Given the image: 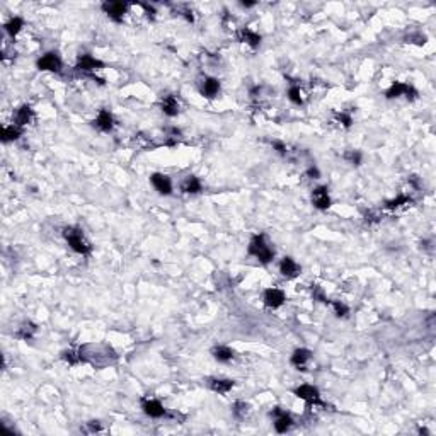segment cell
I'll use <instances>...</instances> for the list:
<instances>
[{"instance_id":"6da1fadb","label":"cell","mask_w":436,"mask_h":436,"mask_svg":"<svg viewBox=\"0 0 436 436\" xmlns=\"http://www.w3.org/2000/svg\"><path fill=\"white\" fill-rule=\"evenodd\" d=\"M63 237H65L67 244L70 246V249L75 251L77 254L87 256V254H90V251H92L90 242L87 240L84 232H82L79 227H65L63 228Z\"/></svg>"},{"instance_id":"7a4b0ae2","label":"cell","mask_w":436,"mask_h":436,"mask_svg":"<svg viewBox=\"0 0 436 436\" xmlns=\"http://www.w3.org/2000/svg\"><path fill=\"white\" fill-rule=\"evenodd\" d=\"M249 254L254 256L256 259H259L263 264L271 263L274 258V251L268 246L263 233H258V235L252 237V240L249 244Z\"/></svg>"},{"instance_id":"3957f363","label":"cell","mask_w":436,"mask_h":436,"mask_svg":"<svg viewBox=\"0 0 436 436\" xmlns=\"http://www.w3.org/2000/svg\"><path fill=\"white\" fill-rule=\"evenodd\" d=\"M293 394L302 399V401L307 402V406H322V401H320V392L317 387H314V385H309V383H304L300 385V387H297L295 390H293Z\"/></svg>"},{"instance_id":"277c9868","label":"cell","mask_w":436,"mask_h":436,"mask_svg":"<svg viewBox=\"0 0 436 436\" xmlns=\"http://www.w3.org/2000/svg\"><path fill=\"white\" fill-rule=\"evenodd\" d=\"M36 67L39 70H44V72H55V73H60L62 72V58L58 57V53L55 52H50V53H44L38 62H36Z\"/></svg>"},{"instance_id":"5b68a950","label":"cell","mask_w":436,"mask_h":436,"mask_svg":"<svg viewBox=\"0 0 436 436\" xmlns=\"http://www.w3.org/2000/svg\"><path fill=\"white\" fill-rule=\"evenodd\" d=\"M387 99H396L401 98V95H406L409 101H414L417 95V90L409 84H404V82H394L392 85L389 87V90L385 92Z\"/></svg>"},{"instance_id":"8992f818","label":"cell","mask_w":436,"mask_h":436,"mask_svg":"<svg viewBox=\"0 0 436 436\" xmlns=\"http://www.w3.org/2000/svg\"><path fill=\"white\" fill-rule=\"evenodd\" d=\"M271 416L274 417V429H276L278 433H286V431L293 426L292 416L288 414L286 411H283L281 407H274Z\"/></svg>"},{"instance_id":"52a82bcc","label":"cell","mask_w":436,"mask_h":436,"mask_svg":"<svg viewBox=\"0 0 436 436\" xmlns=\"http://www.w3.org/2000/svg\"><path fill=\"white\" fill-rule=\"evenodd\" d=\"M126 9H128V4L125 2H104L103 4V11L106 12L109 16V19H113L114 22H123Z\"/></svg>"},{"instance_id":"ba28073f","label":"cell","mask_w":436,"mask_h":436,"mask_svg":"<svg viewBox=\"0 0 436 436\" xmlns=\"http://www.w3.org/2000/svg\"><path fill=\"white\" fill-rule=\"evenodd\" d=\"M264 305L269 307V309H279L284 300H286V297H284V293L281 290H278V288H268V290L264 292Z\"/></svg>"},{"instance_id":"9c48e42d","label":"cell","mask_w":436,"mask_h":436,"mask_svg":"<svg viewBox=\"0 0 436 436\" xmlns=\"http://www.w3.org/2000/svg\"><path fill=\"white\" fill-rule=\"evenodd\" d=\"M103 67H104V63L101 62V60L94 58L92 55H80V57L77 58V65H75L77 70H80V72H94Z\"/></svg>"},{"instance_id":"30bf717a","label":"cell","mask_w":436,"mask_h":436,"mask_svg":"<svg viewBox=\"0 0 436 436\" xmlns=\"http://www.w3.org/2000/svg\"><path fill=\"white\" fill-rule=\"evenodd\" d=\"M150 182H152V186L155 187V191L159 192V195L162 196H169L172 192V182L171 179H169L165 174H152V177H150Z\"/></svg>"},{"instance_id":"8fae6325","label":"cell","mask_w":436,"mask_h":436,"mask_svg":"<svg viewBox=\"0 0 436 436\" xmlns=\"http://www.w3.org/2000/svg\"><path fill=\"white\" fill-rule=\"evenodd\" d=\"M141 409H143L147 416L154 417V419H159V417L165 416L164 406L157 401V399H143V401H141Z\"/></svg>"},{"instance_id":"7c38bea8","label":"cell","mask_w":436,"mask_h":436,"mask_svg":"<svg viewBox=\"0 0 436 436\" xmlns=\"http://www.w3.org/2000/svg\"><path fill=\"white\" fill-rule=\"evenodd\" d=\"M312 205L315 206L317 210H327L330 206V196H329V189L325 186H320L317 189H314L312 192Z\"/></svg>"},{"instance_id":"4fadbf2b","label":"cell","mask_w":436,"mask_h":436,"mask_svg":"<svg viewBox=\"0 0 436 436\" xmlns=\"http://www.w3.org/2000/svg\"><path fill=\"white\" fill-rule=\"evenodd\" d=\"M94 126L98 128L101 131H106L109 133L114 128V118L113 114L108 111V109H101L98 118L94 119Z\"/></svg>"},{"instance_id":"5bb4252c","label":"cell","mask_w":436,"mask_h":436,"mask_svg":"<svg viewBox=\"0 0 436 436\" xmlns=\"http://www.w3.org/2000/svg\"><path fill=\"white\" fill-rule=\"evenodd\" d=\"M279 273H281L286 279H293L300 274V266L295 263V259L283 258L281 263H279Z\"/></svg>"},{"instance_id":"9a60e30c","label":"cell","mask_w":436,"mask_h":436,"mask_svg":"<svg viewBox=\"0 0 436 436\" xmlns=\"http://www.w3.org/2000/svg\"><path fill=\"white\" fill-rule=\"evenodd\" d=\"M310 358H312V353L309 350H305V348H298V350L293 351V355L290 358V363L298 370H305V366L310 361Z\"/></svg>"},{"instance_id":"2e32d148","label":"cell","mask_w":436,"mask_h":436,"mask_svg":"<svg viewBox=\"0 0 436 436\" xmlns=\"http://www.w3.org/2000/svg\"><path fill=\"white\" fill-rule=\"evenodd\" d=\"M33 118H34V113H33V109H31V106H27V104H24V106H21L19 109H17L16 111V116H14V125H17V126H26V125H29L31 121H33Z\"/></svg>"},{"instance_id":"e0dca14e","label":"cell","mask_w":436,"mask_h":436,"mask_svg":"<svg viewBox=\"0 0 436 436\" xmlns=\"http://www.w3.org/2000/svg\"><path fill=\"white\" fill-rule=\"evenodd\" d=\"M238 41L249 44L251 48H258L261 44V36L258 33H254L252 29H249V27H242V29L238 31Z\"/></svg>"},{"instance_id":"ac0fdd59","label":"cell","mask_w":436,"mask_h":436,"mask_svg":"<svg viewBox=\"0 0 436 436\" xmlns=\"http://www.w3.org/2000/svg\"><path fill=\"white\" fill-rule=\"evenodd\" d=\"M160 109H162V113L165 114V116H177L179 113V103L177 99L174 98V95H167V98H164L162 101H160Z\"/></svg>"},{"instance_id":"d6986e66","label":"cell","mask_w":436,"mask_h":436,"mask_svg":"<svg viewBox=\"0 0 436 436\" xmlns=\"http://www.w3.org/2000/svg\"><path fill=\"white\" fill-rule=\"evenodd\" d=\"M201 94L205 95V98L208 99H213L215 95H217L220 92V82L217 79H212V77H208V79L203 80V84H201Z\"/></svg>"},{"instance_id":"ffe728a7","label":"cell","mask_w":436,"mask_h":436,"mask_svg":"<svg viewBox=\"0 0 436 436\" xmlns=\"http://www.w3.org/2000/svg\"><path fill=\"white\" fill-rule=\"evenodd\" d=\"M233 385H235V382L230 380V378H213V380H210V389H212L213 392H217V394L230 392V390L233 389Z\"/></svg>"},{"instance_id":"44dd1931","label":"cell","mask_w":436,"mask_h":436,"mask_svg":"<svg viewBox=\"0 0 436 436\" xmlns=\"http://www.w3.org/2000/svg\"><path fill=\"white\" fill-rule=\"evenodd\" d=\"M212 355L220 363H228L233 358V351L228 346H215L212 350Z\"/></svg>"},{"instance_id":"7402d4cb","label":"cell","mask_w":436,"mask_h":436,"mask_svg":"<svg viewBox=\"0 0 436 436\" xmlns=\"http://www.w3.org/2000/svg\"><path fill=\"white\" fill-rule=\"evenodd\" d=\"M181 189H182V192H186V195H198V192L201 191L200 179L195 177V176L186 177V181L181 184Z\"/></svg>"},{"instance_id":"603a6c76","label":"cell","mask_w":436,"mask_h":436,"mask_svg":"<svg viewBox=\"0 0 436 436\" xmlns=\"http://www.w3.org/2000/svg\"><path fill=\"white\" fill-rule=\"evenodd\" d=\"M22 135V128L17 126V125H9V126H4L2 130V141L7 143V141H14L17 140L19 136Z\"/></svg>"},{"instance_id":"cb8c5ba5","label":"cell","mask_w":436,"mask_h":436,"mask_svg":"<svg viewBox=\"0 0 436 436\" xmlns=\"http://www.w3.org/2000/svg\"><path fill=\"white\" fill-rule=\"evenodd\" d=\"M4 27H6L7 34L11 36V38H16V36L22 31V27H24V21H22L21 17H12L11 21L6 22V26Z\"/></svg>"},{"instance_id":"d4e9b609","label":"cell","mask_w":436,"mask_h":436,"mask_svg":"<svg viewBox=\"0 0 436 436\" xmlns=\"http://www.w3.org/2000/svg\"><path fill=\"white\" fill-rule=\"evenodd\" d=\"M411 203H412V200L409 198V196L399 195L397 198L387 201V203H385V208H387V210H397V208H401V206H406V205H411Z\"/></svg>"},{"instance_id":"484cf974","label":"cell","mask_w":436,"mask_h":436,"mask_svg":"<svg viewBox=\"0 0 436 436\" xmlns=\"http://www.w3.org/2000/svg\"><path fill=\"white\" fill-rule=\"evenodd\" d=\"M288 99H290L293 104H297V106H302V104H304V98H302L300 87L292 85L290 89H288Z\"/></svg>"},{"instance_id":"4316f807","label":"cell","mask_w":436,"mask_h":436,"mask_svg":"<svg viewBox=\"0 0 436 436\" xmlns=\"http://www.w3.org/2000/svg\"><path fill=\"white\" fill-rule=\"evenodd\" d=\"M329 305L334 309V314L337 315V317H348V314H350V309H348L346 304H343V302L339 300H334V302H329Z\"/></svg>"},{"instance_id":"83f0119b","label":"cell","mask_w":436,"mask_h":436,"mask_svg":"<svg viewBox=\"0 0 436 436\" xmlns=\"http://www.w3.org/2000/svg\"><path fill=\"white\" fill-rule=\"evenodd\" d=\"M36 325L34 324H31V322H27V324H24L22 325V327L19 329V332H17V337H21V339H31L34 336V332H36Z\"/></svg>"},{"instance_id":"f1b7e54d","label":"cell","mask_w":436,"mask_h":436,"mask_svg":"<svg viewBox=\"0 0 436 436\" xmlns=\"http://www.w3.org/2000/svg\"><path fill=\"white\" fill-rule=\"evenodd\" d=\"M62 358L67 361L68 365H77V363H80V361H84V356L79 355V353H75V351H72V350L63 351Z\"/></svg>"},{"instance_id":"f546056e","label":"cell","mask_w":436,"mask_h":436,"mask_svg":"<svg viewBox=\"0 0 436 436\" xmlns=\"http://www.w3.org/2000/svg\"><path fill=\"white\" fill-rule=\"evenodd\" d=\"M247 409H249V406H247L246 402L237 401L235 404H233V416L238 417V419H244L246 414H247Z\"/></svg>"},{"instance_id":"4dcf8cb0","label":"cell","mask_w":436,"mask_h":436,"mask_svg":"<svg viewBox=\"0 0 436 436\" xmlns=\"http://www.w3.org/2000/svg\"><path fill=\"white\" fill-rule=\"evenodd\" d=\"M361 157H363V155H361V152H358V150H348V152L344 154V159L353 165H360Z\"/></svg>"},{"instance_id":"1f68e13d","label":"cell","mask_w":436,"mask_h":436,"mask_svg":"<svg viewBox=\"0 0 436 436\" xmlns=\"http://www.w3.org/2000/svg\"><path fill=\"white\" fill-rule=\"evenodd\" d=\"M312 295H314V300H319V302H324V304H329V300L325 298L324 292L320 290L317 284H312Z\"/></svg>"},{"instance_id":"d6a6232c","label":"cell","mask_w":436,"mask_h":436,"mask_svg":"<svg viewBox=\"0 0 436 436\" xmlns=\"http://www.w3.org/2000/svg\"><path fill=\"white\" fill-rule=\"evenodd\" d=\"M337 121L341 123L344 128H350L353 125V118H351V114H348V113H339Z\"/></svg>"},{"instance_id":"836d02e7","label":"cell","mask_w":436,"mask_h":436,"mask_svg":"<svg viewBox=\"0 0 436 436\" xmlns=\"http://www.w3.org/2000/svg\"><path fill=\"white\" fill-rule=\"evenodd\" d=\"M85 431H89V433H98V431H101V423L99 421H90V423H87Z\"/></svg>"},{"instance_id":"e575fe53","label":"cell","mask_w":436,"mask_h":436,"mask_svg":"<svg viewBox=\"0 0 436 436\" xmlns=\"http://www.w3.org/2000/svg\"><path fill=\"white\" fill-rule=\"evenodd\" d=\"M273 147H274V149H276L278 152L281 154V155H286V154H288V149H286V145H284V143H281V141H273Z\"/></svg>"},{"instance_id":"d590c367","label":"cell","mask_w":436,"mask_h":436,"mask_svg":"<svg viewBox=\"0 0 436 436\" xmlns=\"http://www.w3.org/2000/svg\"><path fill=\"white\" fill-rule=\"evenodd\" d=\"M307 176L312 177V179H319L320 177V172L317 167H310L309 171H307Z\"/></svg>"},{"instance_id":"8d00e7d4","label":"cell","mask_w":436,"mask_h":436,"mask_svg":"<svg viewBox=\"0 0 436 436\" xmlns=\"http://www.w3.org/2000/svg\"><path fill=\"white\" fill-rule=\"evenodd\" d=\"M409 182H411V184H412V186H414V187H416V189H419V187H421V182H419V177H417V176H411V177H409Z\"/></svg>"},{"instance_id":"74e56055","label":"cell","mask_w":436,"mask_h":436,"mask_svg":"<svg viewBox=\"0 0 436 436\" xmlns=\"http://www.w3.org/2000/svg\"><path fill=\"white\" fill-rule=\"evenodd\" d=\"M240 6H242V7H246V9H251V7H254V6H256V2H240Z\"/></svg>"}]
</instances>
